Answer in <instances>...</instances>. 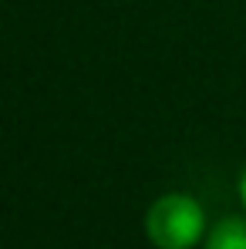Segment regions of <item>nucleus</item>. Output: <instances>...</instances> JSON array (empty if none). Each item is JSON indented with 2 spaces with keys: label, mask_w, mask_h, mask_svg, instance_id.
Here are the masks:
<instances>
[{
  "label": "nucleus",
  "mask_w": 246,
  "mask_h": 249,
  "mask_svg": "<svg viewBox=\"0 0 246 249\" xmlns=\"http://www.w3.org/2000/svg\"><path fill=\"white\" fill-rule=\"evenodd\" d=\"M240 202H243V209H246V165H243V172H240Z\"/></svg>",
  "instance_id": "obj_3"
},
{
  "label": "nucleus",
  "mask_w": 246,
  "mask_h": 249,
  "mask_svg": "<svg viewBox=\"0 0 246 249\" xmlns=\"http://www.w3.org/2000/svg\"><path fill=\"white\" fill-rule=\"evenodd\" d=\"M203 249H246V219L223 215L219 222H212V229L203 239Z\"/></svg>",
  "instance_id": "obj_2"
},
{
  "label": "nucleus",
  "mask_w": 246,
  "mask_h": 249,
  "mask_svg": "<svg viewBox=\"0 0 246 249\" xmlns=\"http://www.w3.org/2000/svg\"><path fill=\"white\" fill-rule=\"evenodd\" d=\"M209 232L206 209L189 192H165L145 212V236L155 249H192Z\"/></svg>",
  "instance_id": "obj_1"
}]
</instances>
